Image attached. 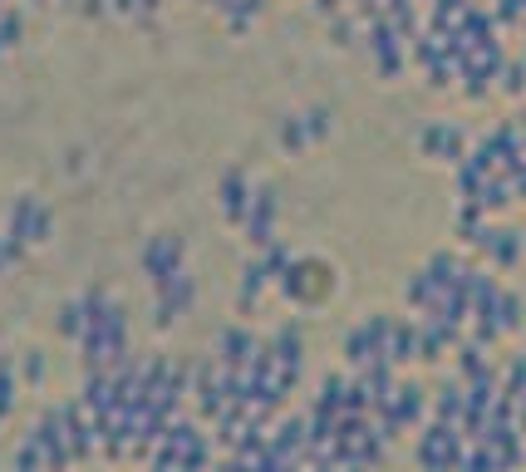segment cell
Segmentation results:
<instances>
[{"instance_id": "1", "label": "cell", "mask_w": 526, "mask_h": 472, "mask_svg": "<svg viewBox=\"0 0 526 472\" xmlns=\"http://www.w3.org/2000/svg\"><path fill=\"white\" fill-rule=\"evenodd\" d=\"M5 236L15 241V246H40L45 236H50V212L35 202V197H20L15 207H10V227Z\"/></svg>"}, {"instance_id": "2", "label": "cell", "mask_w": 526, "mask_h": 472, "mask_svg": "<svg viewBox=\"0 0 526 472\" xmlns=\"http://www.w3.org/2000/svg\"><path fill=\"white\" fill-rule=\"evenodd\" d=\"M143 261H148V271H153V286H163V281H173L177 271H182V246H177L173 236H158Z\"/></svg>"}, {"instance_id": "3", "label": "cell", "mask_w": 526, "mask_h": 472, "mask_svg": "<svg viewBox=\"0 0 526 472\" xmlns=\"http://www.w3.org/2000/svg\"><path fill=\"white\" fill-rule=\"evenodd\" d=\"M222 202H227V217H236V222L246 217V182H241V177H227V182H222Z\"/></svg>"}, {"instance_id": "4", "label": "cell", "mask_w": 526, "mask_h": 472, "mask_svg": "<svg viewBox=\"0 0 526 472\" xmlns=\"http://www.w3.org/2000/svg\"><path fill=\"white\" fill-rule=\"evenodd\" d=\"M45 374V364H40V354L30 350V359H25V379H40Z\"/></svg>"}]
</instances>
